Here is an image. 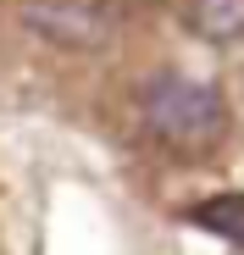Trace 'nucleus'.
<instances>
[{
    "label": "nucleus",
    "instance_id": "obj_2",
    "mask_svg": "<svg viewBox=\"0 0 244 255\" xmlns=\"http://www.w3.org/2000/svg\"><path fill=\"white\" fill-rule=\"evenodd\" d=\"M22 22L50 39V45H67V50H100L106 45V11L84 6V0H22Z\"/></svg>",
    "mask_w": 244,
    "mask_h": 255
},
{
    "label": "nucleus",
    "instance_id": "obj_1",
    "mask_svg": "<svg viewBox=\"0 0 244 255\" xmlns=\"http://www.w3.org/2000/svg\"><path fill=\"white\" fill-rule=\"evenodd\" d=\"M139 111H144L150 139L167 144V150H178V155H206L228 133V100H222L217 83H206V78L161 72V78H150Z\"/></svg>",
    "mask_w": 244,
    "mask_h": 255
},
{
    "label": "nucleus",
    "instance_id": "obj_3",
    "mask_svg": "<svg viewBox=\"0 0 244 255\" xmlns=\"http://www.w3.org/2000/svg\"><path fill=\"white\" fill-rule=\"evenodd\" d=\"M189 28L206 45H244V0H189Z\"/></svg>",
    "mask_w": 244,
    "mask_h": 255
},
{
    "label": "nucleus",
    "instance_id": "obj_4",
    "mask_svg": "<svg viewBox=\"0 0 244 255\" xmlns=\"http://www.w3.org/2000/svg\"><path fill=\"white\" fill-rule=\"evenodd\" d=\"M189 222L206 228V233H217V239H228V244L244 255V194H239V189H233V194H211V200H200V205L189 211Z\"/></svg>",
    "mask_w": 244,
    "mask_h": 255
}]
</instances>
